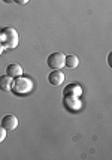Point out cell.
I'll return each mask as SVG.
<instances>
[{"mask_svg":"<svg viewBox=\"0 0 112 160\" xmlns=\"http://www.w3.org/2000/svg\"><path fill=\"white\" fill-rule=\"evenodd\" d=\"M11 90L14 91L17 96H24V94H28L30 91L33 90V81L30 78H26L20 75L12 79V84H11Z\"/></svg>","mask_w":112,"mask_h":160,"instance_id":"1","label":"cell"},{"mask_svg":"<svg viewBox=\"0 0 112 160\" xmlns=\"http://www.w3.org/2000/svg\"><path fill=\"white\" fill-rule=\"evenodd\" d=\"M18 32L12 27H5L0 30V43L6 49H14L18 47Z\"/></svg>","mask_w":112,"mask_h":160,"instance_id":"2","label":"cell"},{"mask_svg":"<svg viewBox=\"0 0 112 160\" xmlns=\"http://www.w3.org/2000/svg\"><path fill=\"white\" fill-rule=\"evenodd\" d=\"M64 58H66V56L63 52H52L46 58V64L49 66V69L60 70L64 66Z\"/></svg>","mask_w":112,"mask_h":160,"instance_id":"3","label":"cell"},{"mask_svg":"<svg viewBox=\"0 0 112 160\" xmlns=\"http://www.w3.org/2000/svg\"><path fill=\"white\" fill-rule=\"evenodd\" d=\"M2 127L6 130V132H12L18 127V118L15 115H5L2 118Z\"/></svg>","mask_w":112,"mask_h":160,"instance_id":"4","label":"cell"},{"mask_svg":"<svg viewBox=\"0 0 112 160\" xmlns=\"http://www.w3.org/2000/svg\"><path fill=\"white\" fill-rule=\"evenodd\" d=\"M63 103L70 112H76L81 109V100H79V98H66L64 96Z\"/></svg>","mask_w":112,"mask_h":160,"instance_id":"5","label":"cell"},{"mask_svg":"<svg viewBox=\"0 0 112 160\" xmlns=\"http://www.w3.org/2000/svg\"><path fill=\"white\" fill-rule=\"evenodd\" d=\"M81 94H82V88L78 84H70L63 91V96H66V98H79Z\"/></svg>","mask_w":112,"mask_h":160,"instance_id":"6","label":"cell"},{"mask_svg":"<svg viewBox=\"0 0 112 160\" xmlns=\"http://www.w3.org/2000/svg\"><path fill=\"white\" fill-rule=\"evenodd\" d=\"M64 72L61 70H52L48 75V82L52 84V85H60V84L64 82Z\"/></svg>","mask_w":112,"mask_h":160,"instance_id":"7","label":"cell"},{"mask_svg":"<svg viewBox=\"0 0 112 160\" xmlns=\"http://www.w3.org/2000/svg\"><path fill=\"white\" fill-rule=\"evenodd\" d=\"M6 75H9L11 78H17L22 75V68L17 63H12V64H7L6 68Z\"/></svg>","mask_w":112,"mask_h":160,"instance_id":"8","label":"cell"},{"mask_svg":"<svg viewBox=\"0 0 112 160\" xmlns=\"http://www.w3.org/2000/svg\"><path fill=\"white\" fill-rule=\"evenodd\" d=\"M12 79L14 78H11L9 75H2L0 77V90H3V91H9L11 90V84H12Z\"/></svg>","mask_w":112,"mask_h":160,"instance_id":"9","label":"cell"},{"mask_svg":"<svg viewBox=\"0 0 112 160\" xmlns=\"http://www.w3.org/2000/svg\"><path fill=\"white\" fill-rule=\"evenodd\" d=\"M64 64H66L67 68H70V69H73V68H76L78 64H79V60H78V57H75V56H66Z\"/></svg>","mask_w":112,"mask_h":160,"instance_id":"10","label":"cell"},{"mask_svg":"<svg viewBox=\"0 0 112 160\" xmlns=\"http://www.w3.org/2000/svg\"><path fill=\"white\" fill-rule=\"evenodd\" d=\"M5 138H6V130H5V129L0 126V144L5 141Z\"/></svg>","mask_w":112,"mask_h":160,"instance_id":"11","label":"cell"},{"mask_svg":"<svg viewBox=\"0 0 112 160\" xmlns=\"http://www.w3.org/2000/svg\"><path fill=\"white\" fill-rule=\"evenodd\" d=\"M12 2H15V3H18V5H27L30 0H12Z\"/></svg>","mask_w":112,"mask_h":160,"instance_id":"12","label":"cell"},{"mask_svg":"<svg viewBox=\"0 0 112 160\" xmlns=\"http://www.w3.org/2000/svg\"><path fill=\"white\" fill-rule=\"evenodd\" d=\"M3 49H5V47H3V45H2V43H0V54H2V52H3Z\"/></svg>","mask_w":112,"mask_h":160,"instance_id":"13","label":"cell"},{"mask_svg":"<svg viewBox=\"0 0 112 160\" xmlns=\"http://www.w3.org/2000/svg\"><path fill=\"white\" fill-rule=\"evenodd\" d=\"M3 2H12V0H3Z\"/></svg>","mask_w":112,"mask_h":160,"instance_id":"14","label":"cell"}]
</instances>
